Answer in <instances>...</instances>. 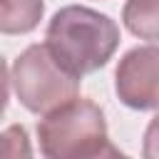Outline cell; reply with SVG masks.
<instances>
[{
    "label": "cell",
    "instance_id": "1",
    "mask_svg": "<svg viewBox=\"0 0 159 159\" xmlns=\"http://www.w3.org/2000/svg\"><path fill=\"white\" fill-rule=\"evenodd\" d=\"M45 45L70 72L82 77L112 60L119 47V25L99 10L67 5L52 15Z\"/></svg>",
    "mask_w": 159,
    "mask_h": 159
},
{
    "label": "cell",
    "instance_id": "2",
    "mask_svg": "<svg viewBox=\"0 0 159 159\" xmlns=\"http://www.w3.org/2000/svg\"><path fill=\"white\" fill-rule=\"evenodd\" d=\"M37 139L40 152L50 159H94L119 154L109 142L102 107L80 97L45 112L37 122Z\"/></svg>",
    "mask_w": 159,
    "mask_h": 159
},
{
    "label": "cell",
    "instance_id": "3",
    "mask_svg": "<svg viewBox=\"0 0 159 159\" xmlns=\"http://www.w3.org/2000/svg\"><path fill=\"white\" fill-rule=\"evenodd\" d=\"M10 82L25 109L45 114L57 104L77 97L82 77L70 72L42 42L30 45L17 55L10 72Z\"/></svg>",
    "mask_w": 159,
    "mask_h": 159
},
{
    "label": "cell",
    "instance_id": "4",
    "mask_svg": "<svg viewBox=\"0 0 159 159\" xmlns=\"http://www.w3.org/2000/svg\"><path fill=\"white\" fill-rule=\"evenodd\" d=\"M114 89L132 109H157L159 104V50L154 42L132 47L117 65Z\"/></svg>",
    "mask_w": 159,
    "mask_h": 159
},
{
    "label": "cell",
    "instance_id": "5",
    "mask_svg": "<svg viewBox=\"0 0 159 159\" xmlns=\"http://www.w3.org/2000/svg\"><path fill=\"white\" fill-rule=\"evenodd\" d=\"M45 12V0H0V32L25 35L32 32Z\"/></svg>",
    "mask_w": 159,
    "mask_h": 159
},
{
    "label": "cell",
    "instance_id": "6",
    "mask_svg": "<svg viewBox=\"0 0 159 159\" xmlns=\"http://www.w3.org/2000/svg\"><path fill=\"white\" fill-rule=\"evenodd\" d=\"M122 20L132 35L157 42V0H127Z\"/></svg>",
    "mask_w": 159,
    "mask_h": 159
},
{
    "label": "cell",
    "instance_id": "7",
    "mask_svg": "<svg viewBox=\"0 0 159 159\" xmlns=\"http://www.w3.org/2000/svg\"><path fill=\"white\" fill-rule=\"evenodd\" d=\"M20 154H32L30 149V139L25 127L12 124L5 132H0V157H20Z\"/></svg>",
    "mask_w": 159,
    "mask_h": 159
},
{
    "label": "cell",
    "instance_id": "8",
    "mask_svg": "<svg viewBox=\"0 0 159 159\" xmlns=\"http://www.w3.org/2000/svg\"><path fill=\"white\" fill-rule=\"evenodd\" d=\"M7 99H10V72H7V62L0 55V117L7 109Z\"/></svg>",
    "mask_w": 159,
    "mask_h": 159
}]
</instances>
